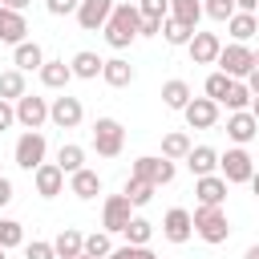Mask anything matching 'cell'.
<instances>
[{"label":"cell","mask_w":259,"mask_h":259,"mask_svg":"<svg viewBox=\"0 0 259 259\" xmlns=\"http://www.w3.org/2000/svg\"><path fill=\"white\" fill-rule=\"evenodd\" d=\"M105 32V45L109 49H130L142 32V12H138V0H125V4H113V16L109 24L101 28Z\"/></svg>","instance_id":"obj_1"},{"label":"cell","mask_w":259,"mask_h":259,"mask_svg":"<svg viewBox=\"0 0 259 259\" xmlns=\"http://www.w3.org/2000/svg\"><path fill=\"white\" fill-rule=\"evenodd\" d=\"M194 235L202 239V243H210V247H219V243H227L231 239V219H227V210L223 206H194Z\"/></svg>","instance_id":"obj_2"},{"label":"cell","mask_w":259,"mask_h":259,"mask_svg":"<svg viewBox=\"0 0 259 259\" xmlns=\"http://www.w3.org/2000/svg\"><path fill=\"white\" fill-rule=\"evenodd\" d=\"M45 154H49V142H45V134L40 130H24L20 138H16V150H12V158H16V166L20 170H36V166H45Z\"/></svg>","instance_id":"obj_3"},{"label":"cell","mask_w":259,"mask_h":259,"mask_svg":"<svg viewBox=\"0 0 259 259\" xmlns=\"http://www.w3.org/2000/svg\"><path fill=\"white\" fill-rule=\"evenodd\" d=\"M121 146H125L121 121H117V117H97V121H93V150H97L101 158H117Z\"/></svg>","instance_id":"obj_4"},{"label":"cell","mask_w":259,"mask_h":259,"mask_svg":"<svg viewBox=\"0 0 259 259\" xmlns=\"http://www.w3.org/2000/svg\"><path fill=\"white\" fill-rule=\"evenodd\" d=\"M251 69H255V49H247V45H223L219 73H227L231 81H243V77H251Z\"/></svg>","instance_id":"obj_5"},{"label":"cell","mask_w":259,"mask_h":259,"mask_svg":"<svg viewBox=\"0 0 259 259\" xmlns=\"http://www.w3.org/2000/svg\"><path fill=\"white\" fill-rule=\"evenodd\" d=\"M219 174L235 186V182H251V174H255V162H251V154L243 150V146H235V150H227V154H219Z\"/></svg>","instance_id":"obj_6"},{"label":"cell","mask_w":259,"mask_h":259,"mask_svg":"<svg viewBox=\"0 0 259 259\" xmlns=\"http://www.w3.org/2000/svg\"><path fill=\"white\" fill-rule=\"evenodd\" d=\"M130 219H134L130 198H125V194H109L105 206H101V227H105V235H121V231L130 227Z\"/></svg>","instance_id":"obj_7"},{"label":"cell","mask_w":259,"mask_h":259,"mask_svg":"<svg viewBox=\"0 0 259 259\" xmlns=\"http://www.w3.org/2000/svg\"><path fill=\"white\" fill-rule=\"evenodd\" d=\"M81 117H85L81 97H69V93L53 97V105H49V121H53V125H61V130H77V125H81Z\"/></svg>","instance_id":"obj_8"},{"label":"cell","mask_w":259,"mask_h":259,"mask_svg":"<svg viewBox=\"0 0 259 259\" xmlns=\"http://www.w3.org/2000/svg\"><path fill=\"white\" fill-rule=\"evenodd\" d=\"M130 174H134V178H146V182H154V186H166V182H174V162H170V158H154V154H146V158L134 162Z\"/></svg>","instance_id":"obj_9"},{"label":"cell","mask_w":259,"mask_h":259,"mask_svg":"<svg viewBox=\"0 0 259 259\" xmlns=\"http://www.w3.org/2000/svg\"><path fill=\"white\" fill-rule=\"evenodd\" d=\"M109 16H113V0H81V4H77V24H81L85 32L105 28Z\"/></svg>","instance_id":"obj_10"},{"label":"cell","mask_w":259,"mask_h":259,"mask_svg":"<svg viewBox=\"0 0 259 259\" xmlns=\"http://www.w3.org/2000/svg\"><path fill=\"white\" fill-rule=\"evenodd\" d=\"M186 53H190V61H194V65H219L223 40H219V32H194V36H190V45H186Z\"/></svg>","instance_id":"obj_11"},{"label":"cell","mask_w":259,"mask_h":259,"mask_svg":"<svg viewBox=\"0 0 259 259\" xmlns=\"http://www.w3.org/2000/svg\"><path fill=\"white\" fill-rule=\"evenodd\" d=\"M16 121H20L24 130H40V125L49 121V101L36 97V93H24V97L16 101Z\"/></svg>","instance_id":"obj_12"},{"label":"cell","mask_w":259,"mask_h":259,"mask_svg":"<svg viewBox=\"0 0 259 259\" xmlns=\"http://www.w3.org/2000/svg\"><path fill=\"white\" fill-rule=\"evenodd\" d=\"M182 117H186L190 130H210V125L219 121V101H210V97H190V105L182 109Z\"/></svg>","instance_id":"obj_13"},{"label":"cell","mask_w":259,"mask_h":259,"mask_svg":"<svg viewBox=\"0 0 259 259\" xmlns=\"http://www.w3.org/2000/svg\"><path fill=\"white\" fill-rule=\"evenodd\" d=\"M227 178L223 174H206V178H194V198L198 206H223L227 202Z\"/></svg>","instance_id":"obj_14"},{"label":"cell","mask_w":259,"mask_h":259,"mask_svg":"<svg viewBox=\"0 0 259 259\" xmlns=\"http://www.w3.org/2000/svg\"><path fill=\"white\" fill-rule=\"evenodd\" d=\"M32 182H36V194H40V198H57V194L65 190V170H61L57 162H45V166L32 170Z\"/></svg>","instance_id":"obj_15"},{"label":"cell","mask_w":259,"mask_h":259,"mask_svg":"<svg viewBox=\"0 0 259 259\" xmlns=\"http://www.w3.org/2000/svg\"><path fill=\"white\" fill-rule=\"evenodd\" d=\"M162 235H166L170 243H186V239L194 235V219H190V210H182V206L166 210V219H162Z\"/></svg>","instance_id":"obj_16"},{"label":"cell","mask_w":259,"mask_h":259,"mask_svg":"<svg viewBox=\"0 0 259 259\" xmlns=\"http://www.w3.org/2000/svg\"><path fill=\"white\" fill-rule=\"evenodd\" d=\"M255 134H259V121L251 117V109H239V113L227 117V138H231L235 146H247Z\"/></svg>","instance_id":"obj_17"},{"label":"cell","mask_w":259,"mask_h":259,"mask_svg":"<svg viewBox=\"0 0 259 259\" xmlns=\"http://www.w3.org/2000/svg\"><path fill=\"white\" fill-rule=\"evenodd\" d=\"M12 65H16L20 73H40V65H45V49H40L36 40H24V45L12 49Z\"/></svg>","instance_id":"obj_18"},{"label":"cell","mask_w":259,"mask_h":259,"mask_svg":"<svg viewBox=\"0 0 259 259\" xmlns=\"http://www.w3.org/2000/svg\"><path fill=\"white\" fill-rule=\"evenodd\" d=\"M24 32H28L24 16H20V12H12V8H0V40L16 49V45H24Z\"/></svg>","instance_id":"obj_19"},{"label":"cell","mask_w":259,"mask_h":259,"mask_svg":"<svg viewBox=\"0 0 259 259\" xmlns=\"http://www.w3.org/2000/svg\"><path fill=\"white\" fill-rule=\"evenodd\" d=\"M186 166H190L194 178H206V174L219 170V150H210V146H194V150L186 154Z\"/></svg>","instance_id":"obj_20"},{"label":"cell","mask_w":259,"mask_h":259,"mask_svg":"<svg viewBox=\"0 0 259 259\" xmlns=\"http://www.w3.org/2000/svg\"><path fill=\"white\" fill-rule=\"evenodd\" d=\"M53 251H57V259H77V255H85V235L77 227H65L53 239Z\"/></svg>","instance_id":"obj_21"},{"label":"cell","mask_w":259,"mask_h":259,"mask_svg":"<svg viewBox=\"0 0 259 259\" xmlns=\"http://www.w3.org/2000/svg\"><path fill=\"white\" fill-rule=\"evenodd\" d=\"M69 69H73V77H81V81H93V77H101V69H105V61L97 57V53H89V49H81L73 61H69Z\"/></svg>","instance_id":"obj_22"},{"label":"cell","mask_w":259,"mask_h":259,"mask_svg":"<svg viewBox=\"0 0 259 259\" xmlns=\"http://www.w3.org/2000/svg\"><path fill=\"white\" fill-rule=\"evenodd\" d=\"M69 190L77 194V198H97L101 194V178H97V170H77V174H69Z\"/></svg>","instance_id":"obj_23"},{"label":"cell","mask_w":259,"mask_h":259,"mask_svg":"<svg viewBox=\"0 0 259 259\" xmlns=\"http://www.w3.org/2000/svg\"><path fill=\"white\" fill-rule=\"evenodd\" d=\"M101 81L113 85V89H125V85L134 81V65L121 61V57H113V61H105V69H101Z\"/></svg>","instance_id":"obj_24"},{"label":"cell","mask_w":259,"mask_h":259,"mask_svg":"<svg viewBox=\"0 0 259 259\" xmlns=\"http://www.w3.org/2000/svg\"><path fill=\"white\" fill-rule=\"evenodd\" d=\"M69 81H73V69L65 61H45L40 65V85L45 89H65Z\"/></svg>","instance_id":"obj_25"},{"label":"cell","mask_w":259,"mask_h":259,"mask_svg":"<svg viewBox=\"0 0 259 259\" xmlns=\"http://www.w3.org/2000/svg\"><path fill=\"white\" fill-rule=\"evenodd\" d=\"M227 28H231L235 45H247V40L259 32V20H255V12H235V16L227 20Z\"/></svg>","instance_id":"obj_26"},{"label":"cell","mask_w":259,"mask_h":259,"mask_svg":"<svg viewBox=\"0 0 259 259\" xmlns=\"http://www.w3.org/2000/svg\"><path fill=\"white\" fill-rule=\"evenodd\" d=\"M162 105H166V109H186V105H190V85L178 81V77L166 81V85H162Z\"/></svg>","instance_id":"obj_27"},{"label":"cell","mask_w":259,"mask_h":259,"mask_svg":"<svg viewBox=\"0 0 259 259\" xmlns=\"http://www.w3.org/2000/svg\"><path fill=\"white\" fill-rule=\"evenodd\" d=\"M28 89H24V73L20 69H4L0 73V101H20Z\"/></svg>","instance_id":"obj_28"},{"label":"cell","mask_w":259,"mask_h":259,"mask_svg":"<svg viewBox=\"0 0 259 259\" xmlns=\"http://www.w3.org/2000/svg\"><path fill=\"white\" fill-rule=\"evenodd\" d=\"M194 146H190V138L182 134V130H170L166 138H162V158H170V162H178V158H186Z\"/></svg>","instance_id":"obj_29"},{"label":"cell","mask_w":259,"mask_h":259,"mask_svg":"<svg viewBox=\"0 0 259 259\" xmlns=\"http://www.w3.org/2000/svg\"><path fill=\"white\" fill-rule=\"evenodd\" d=\"M121 235H125V243H130V247H150L154 223H150V219H142V214H134V219H130V227H125Z\"/></svg>","instance_id":"obj_30"},{"label":"cell","mask_w":259,"mask_h":259,"mask_svg":"<svg viewBox=\"0 0 259 259\" xmlns=\"http://www.w3.org/2000/svg\"><path fill=\"white\" fill-rule=\"evenodd\" d=\"M170 16L182 20V24H190V28H198V20H202V0H170Z\"/></svg>","instance_id":"obj_31"},{"label":"cell","mask_w":259,"mask_h":259,"mask_svg":"<svg viewBox=\"0 0 259 259\" xmlns=\"http://www.w3.org/2000/svg\"><path fill=\"white\" fill-rule=\"evenodd\" d=\"M154 190H158L154 182H146V178H134V174H130V182H125V190H121V194L130 198V206H146V202L154 198Z\"/></svg>","instance_id":"obj_32"},{"label":"cell","mask_w":259,"mask_h":259,"mask_svg":"<svg viewBox=\"0 0 259 259\" xmlns=\"http://www.w3.org/2000/svg\"><path fill=\"white\" fill-rule=\"evenodd\" d=\"M198 28H190V24H182V20H174V16H166L162 20V36H166V45H190V36H194Z\"/></svg>","instance_id":"obj_33"},{"label":"cell","mask_w":259,"mask_h":259,"mask_svg":"<svg viewBox=\"0 0 259 259\" xmlns=\"http://www.w3.org/2000/svg\"><path fill=\"white\" fill-rule=\"evenodd\" d=\"M57 166H61L65 174L85 170V150H81V146H73V142H69V146H61V150H57Z\"/></svg>","instance_id":"obj_34"},{"label":"cell","mask_w":259,"mask_h":259,"mask_svg":"<svg viewBox=\"0 0 259 259\" xmlns=\"http://www.w3.org/2000/svg\"><path fill=\"white\" fill-rule=\"evenodd\" d=\"M251 101H255V97H251L247 81H235V85H231V93L223 97V105H227L231 113H239V109H251Z\"/></svg>","instance_id":"obj_35"},{"label":"cell","mask_w":259,"mask_h":259,"mask_svg":"<svg viewBox=\"0 0 259 259\" xmlns=\"http://www.w3.org/2000/svg\"><path fill=\"white\" fill-rule=\"evenodd\" d=\"M85 255H89V259H109V255H113V243H109V235H105V231H93V235H85Z\"/></svg>","instance_id":"obj_36"},{"label":"cell","mask_w":259,"mask_h":259,"mask_svg":"<svg viewBox=\"0 0 259 259\" xmlns=\"http://www.w3.org/2000/svg\"><path fill=\"white\" fill-rule=\"evenodd\" d=\"M231 85H235V81H231L227 73H219V69H214V73L206 77V85H202V89H206V97H210V101H219V105H223V97L231 93Z\"/></svg>","instance_id":"obj_37"},{"label":"cell","mask_w":259,"mask_h":259,"mask_svg":"<svg viewBox=\"0 0 259 259\" xmlns=\"http://www.w3.org/2000/svg\"><path fill=\"white\" fill-rule=\"evenodd\" d=\"M235 12H239L235 0H202V16H210V20H219V24H227Z\"/></svg>","instance_id":"obj_38"},{"label":"cell","mask_w":259,"mask_h":259,"mask_svg":"<svg viewBox=\"0 0 259 259\" xmlns=\"http://www.w3.org/2000/svg\"><path fill=\"white\" fill-rule=\"evenodd\" d=\"M20 243H24V227L16 219H0V247L8 251V247H20Z\"/></svg>","instance_id":"obj_39"},{"label":"cell","mask_w":259,"mask_h":259,"mask_svg":"<svg viewBox=\"0 0 259 259\" xmlns=\"http://www.w3.org/2000/svg\"><path fill=\"white\" fill-rule=\"evenodd\" d=\"M138 12L154 16V20H166L170 16V0H138Z\"/></svg>","instance_id":"obj_40"},{"label":"cell","mask_w":259,"mask_h":259,"mask_svg":"<svg viewBox=\"0 0 259 259\" xmlns=\"http://www.w3.org/2000/svg\"><path fill=\"white\" fill-rule=\"evenodd\" d=\"M24 259H57V251H53V243H45V239H32V243L24 247Z\"/></svg>","instance_id":"obj_41"},{"label":"cell","mask_w":259,"mask_h":259,"mask_svg":"<svg viewBox=\"0 0 259 259\" xmlns=\"http://www.w3.org/2000/svg\"><path fill=\"white\" fill-rule=\"evenodd\" d=\"M45 8L53 16H69V12H77V0H45Z\"/></svg>","instance_id":"obj_42"},{"label":"cell","mask_w":259,"mask_h":259,"mask_svg":"<svg viewBox=\"0 0 259 259\" xmlns=\"http://www.w3.org/2000/svg\"><path fill=\"white\" fill-rule=\"evenodd\" d=\"M117 255H121V259H158L150 247H130V243H125V247H117Z\"/></svg>","instance_id":"obj_43"},{"label":"cell","mask_w":259,"mask_h":259,"mask_svg":"<svg viewBox=\"0 0 259 259\" xmlns=\"http://www.w3.org/2000/svg\"><path fill=\"white\" fill-rule=\"evenodd\" d=\"M12 125H16V105L0 101V134H4V130H12Z\"/></svg>","instance_id":"obj_44"},{"label":"cell","mask_w":259,"mask_h":259,"mask_svg":"<svg viewBox=\"0 0 259 259\" xmlns=\"http://www.w3.org/2000/svg\"><path fill=\"white\" fill-rule=\"evenodd\" d=\"M138 36H162V20H154V16H142V32Z\"/></svg>","instance_id":"obj_45"},{"label":"cell","mask_w":259,"mask_h":259,"mask_svg":"<svg viewBox=\"0 0 259 259\" xmlns=\"http://www.w3.org/2000/svg\"><path fill=\"white\" fill-rule=\"evenodd\" d=\"M8 202H12V182L0 174V206H8Z\"/></svg>","instance_id":"obj_46"},{"label":"cell","mask_w":259,"mask_h":259,"mask_svg":"<svg viewBox=\"0 0 259 259\" xmlns=\"http://www.w3.org/2000/svg\"><path fill=\"white\" fill-rule=\"evenodd\" d=\"M239 12H259V0H235Z\"/></svg>","instance_id":"obj_47"},{"label":"cell","mask_w":259,"mask_h":259,"mask_svg":"<svg viewBox=\"0 0 259 259\" xmlns=\"http://www.w3.org/2000/svg\"><path fill=\"white\" fill-rule=\"evenodd\" d=\"M247 89H251V97H259V69H251V77H247Z\"/></svg>","instance_id":"obj_48"},{"label":"cell","mask_w":259,"mask_h":259,"mask_svg":"<svg viewBox=\"0 0 259 259\" xmlns=\"http://www.w3.org/2000/svg\"><path fill=\"white\" fill-rule=\"evenodd\" d=\"M28 0H0V8H12V12H24Z\"/></svg>","instance_id":"obj_49"},{"label":"cell","mask_w":259,"mask_h":259,"mask_svg":"<svg viewBox=\"0 0 259 259\" xmlns=\"http://www.w3.org/2000/svg\"><path fill=\"white\" fill-rule=\"evenodd\" d=\"M251 190H255V198H259V170L251 174Z\"/></svg>","instance_id":"obj_50"},{"label":"cell","mask_w":259,"mask_h":259,"mask_svg":"<svg viewBox=\"0 0 259 259\" xmlns=\"http://www.w3.org/2000/svg\"><path fill=\"white\" fill-rule=\"evenodd\" d=\"M243 259H259V243H255V247H247V255H243Z\"/></svg>","instance_id":"obj_51"},{"label":"cell","mask_w":259,"mask_h":259,"mask_svg":"<svg viewBox=\"0 0 259 259\" xmlns=\"http://www.w3.org/2000/svg\"><path fill=\"white\" fill-rule=\"evenodd\" d=\"M251 117H255V121H259V97H255V101H251Z\"/></svg>","instance_id":"obj_52"},{"label":"cell","mask_w":259,"mask_h":259,"mask_svg":"<svg viewBox=\"0 0 259 259\" xmlns=\"http://www.w3.org/2000/svg\"><path fill=\"white\" fill-rule=\"evenodd\" d=\"M109 259H121V255H117V247H113V255H109Z\"/></svg>","instance_id":"obj_53"},{"label":"cell","mask_w":259,"mask_h":259,"mask_svg":"<svg viewBox=\"0 0 259 259\" xmlns=\"http://www.w3.org/2000/svg\"><path fill=\"white\" fill-rule=\"evenodd\" d=\"M255 69H259V49H255Z\"/></svg>","instance_id":"obj_54"},{"label":"cell","mask_w":259,"mask_h":259,"mask_svg":"<svg viewBox=\"0 0 259 259\" xmlns=\"http://www.w3.org/2000/svg\"><path fill=\"white\" fill-rule=\"evenodd\" d=\"M4 255H8V251H4V247H0V259H4Z\"/></svg>","instance_id":"obj_55"},{"label":"cell","mask_w":259,"mask_h":259,"mask_svg":"<svg viewBox=\"0 0 259 259\" xmlns=\"http://www.w3.org/2000/svg\"><path fill=\"white\" fill-rule=\"evenodd\" d=\"M77 259H89V255H77Z\"/></svg>","instance_id":"obj_56"},{"label":"cell","mask_w":259,"mask_h":259,"mask_svg":"<svg viewBox=\"0 0 259 259\" xmlns=\"http://www.w3.org/2000/svg\"><path fill=\"white\" fill-rule=\"evenodd\" d=\"M255 20H259V12H255Z\"/></svg>","instance_id":"obj_57"},{"label":"cell","mask_w":259,"mask_h":259,"mask_svg":"<svg viewBox=\"0 0 259 259\" xmlns=\"http://www.w3.org/2000/svg\"><path fill=\"white\" fill-rule=\"evenodd\" d=\"M77 4H81V0H77Z\"/></svg>","instance_id":"obj_58"}]
</instances>
